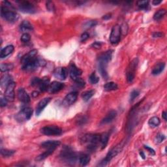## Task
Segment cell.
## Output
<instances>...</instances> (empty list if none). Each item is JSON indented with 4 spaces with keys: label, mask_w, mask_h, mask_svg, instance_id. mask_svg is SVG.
<instances>
[{
    "label": "cell",
    "mask_w": 167,
    "mask_h": 167,
    "mask_svg": "<svg viewBox=\"0 0 167 167\" xmlns=\"http://www.w3.org/2000/svg\"><path fill=\"white\" fill-rule=\"evenodd\" d=\"M113 50H110L108 51L102 53L98 57V69L101 75L105 79H108V73L107 71V67L108 62L112 57Z\"/></svg>",
    "instance_id": "cell-1"
},
{
    "label": "cell",
    "mask_w": 167,
    "mask_h": 167,
    "mask_svg": "<svg viewBox=\"0 0 167 167\" xmlns=\"http://www.w3.org/2000/svg\"><path fill=\"white\" fill-rule=\"evenodd\" d=\"M101 135L99 134H86L81 138L80 141L83 144H87L88 150L90 151H95L100 143Z\"/></svg>",
    "instance_id": "cell-2"
},
{
    "label": "cell",
    "mask_w": 167,
    "mask_h": 167,
    "mask_svg": "<svg viewBox=\"0 0 167 167\" xmlns=\"http://www.w3.org/2000/svg\"><path fill=\"white\" fill-rule=\"evenodd\" d=\"M60 158L62 161L67 162V164L74 165L77 161L78 156L71 147L65 146L61 151Z\"/></svg>",
    "instance_id": "cell-3"
},
{
    "label": "cell",
    "mask_w": 167,
    "mask_h": 167,
    "mask_svg": "<svg viewBox=\"0 0 167 167\" xmlns=\"http://www.w3.org/2000/svg\"><path fill=\"white\" fill-rule=\"evenodd\" d=\"M124 144H125V142H122L121 143L118 144V145L114 146L113 148H112L109 152L108 153L106 157L100 162V164L99 165L100 166H104L107 165L108 163L110 162V161L112 159L121 152L124 147Z\"/></svg>",
    "instance_id": "cell-4"
},
{
    "label": "cell",
    "mask_w": 167,
    "mask_h": 167,
    "mask_svg": "<svg viewBox=\"0 0 167 167\" xmlns=\"http://www.w3.org/2000/svg\"><path fill=\"white\" fill-rule=\"evenodd\" d=\"M46 64L45 61L37 57H34L26 63L22 64V69L26 71H33L37 69L39 66H44Z\"/></svg>",
    "instance_id": "cell-5"
},
{
    "label": "cell",
    "mask_w": 167,
    "mask_h": 167,
    "mask_svg": "<svg viewBox=\"0 0 167 167\" xmlns=\"http://www.w3.org/2000/svg\"><path fill=\"white\" fill-rule=\"evenodd\" d=\"M1 16L5 20L11 23L16 22L19 18L18 14L16 12L9 10V8L3 5L1 8Z\"/></svg>",
    "instance_id": "cell-6"
},
{
    "label": "cell",
    "mask_w": 167,
    "mask_h": 167,
    "mask_svg": "<svg viewBox=\"0 0 167 167\" xmlns=\"http://www.w3.org/2000/svg\"><path fill=\"white\" fill-rule=\"evenodd\" d=\"M138 64V58H135L134 60H132L130 63L129 64L126 71V76L128 82H132L135 79L136 71H137V66Z\"/></svg>",
    "instance_id": "cell-7"
},
{
    "label": "cell",
    "mask_w": 167,
    "mask_h": 167,
    "mask_svg": "<svg viewBox=\"0 0 167 167\" xmlns=\"http://www.w3.org/2000/svg\"><path fill=\"white\" fill-rule=\"evenodd\" d=\"M41 132L46 136H59L62 134L61 128L55 125L45 126L41 129Z\"/></svg>",
    "instance_id": "cell-8"
},
{
    "label": "cell",
    "mask_w": 167,
    "mask_h": 167,
    "mask_svg": "<svg viewBox=\"0 0 167 167\" xmlns=\"http://www.w3.org/2000/svg\"><path fill=\"white\" fill-rule=\"evenodd\" d=\"M121 27L116 24L113 26L112 29L111 33L110 36V41L112 45H116L120 41L121 39Z\"/></svg>",
    "instance_id": "cell-9"
},
{
    "label": "cell",
    "mask_w": 167,
    "mask_h": 167,
    "mask_svg": "<svg viewBox=\"0 0 167 167\" xmlns=\"http://www.w3.org/2000/svg\"><path fill=\"white\" fill-rule=\"evenodd\" d=\"M33 114V109L29 107H27L19 112L16 116V119L19 122H24L29 120L32 118Z\"/></svg>",
    "instance_id": "cell-10"
},
{
    "label": "cell",
    "mask_w": 167,
    "mask_h": 167,
    "mask_svg": "<svg viewBox=\"0 0 167 167\" xmlns=\"http://www.w3.org/2000/svg\"><path fill=\"white\" fill-rule=\"evenodd\" d=\"M18 8L21 12L24 13L33 14L37 12L36 7L29 2H21L18 5Z\"/></svg>",
    "instance_id": "cell-11"
},
{
    "label": "cell",
    "mask_w": 167,
    "mask_h": 167,
    "mask_svg": "<svg viewBox=\"0 0 167 167\" xmlns=\"http://www.w3.org/2000/svg\"><path fill=\"white\" fill-rule=\"evenodd\" d=\"M16 87V83L12 82L7 86L5 91V98L8 101H13L14 99V88Z\"/></svg>",
    "instance_id": "cell-12"
},
{
    "label": "cell",
    "mask_w": 167,
    "mask_h": 167,
    "mask_svg": "<svg viewBox=\"0 0 167 167\" xmlns=\"http://www.w3.org/2000/svg\"><path fill=\"white\" fill-rule=\"evenodd\" d=\"M82 71L79 68H78L74 63H72L71 66H70V69H69L70 77H71V79L73 80L74 81L76 80L78 78H80V76L82 75Z\"/></svg>",
    "instance_id": "cell-13"
},
{
    "label": "cell",
    "mask_w": 167,
    "mask_h": 167,
    "mask_svg": "<svg viewBox=\"0 0 167 167\" xmlns=\"http://www.w3.org/2000/svg\"><path fill=\"white\" fill-rule=\"evenodd\" d=\"M78 94L77 92L73 91L69 93V94L65 96V97L63 100V104L65 106H70L73 104V103H75V101L77 99Z\"/></svg>",
    "instance_id": "cell-14"
},
{
    "label": "cell",
    "mask_w": 167,
    "mask_h": 167,
    "mask_svg": "<svg viewBox=\"0 0 167 167\" xmlns=\"http://www.w3.org/2000/svg\"><path fill=\"white\" fill-rule=\"evenodd\" d=\"M64 88V84L57 81H54L50 84L48 91L51 94H55Z\"/></svg>",
    "instance_id": "cell-15"
},
{
    "label": "cell",
    "mask_w": 167,
    "mask_h": 167,
    "mask_svg": "<svg viewBox=\"0 0 167 167\" xmlns=\"http://www.w3.org/2000/svg\"><path fill=\"white\" fill-rule=\"evenodd\" d=\"M17 96L18 99L22 103H28L30 101L29 96L24 88L19 89L17 92Z\"/></svg>",
    "instance_id": "cell-16"
},
{
    "label": "cell",
    "mask_w": 167,
    "mask_h": 167,
    "mask_svg": "<svg viewBox=\"0 0 167 167\" xmlns=\"http://www.w3.org/2000/svg\"><path fill=\"white\" fill-rule=\"evenodd\" d=\"M50 101H51V98H50V97H46L43 99H42L41 101L38 103L37 106L36 107V114H37V116H39V114L42 112V110L45 109V108L48 105Z\"/></svg>",
    "instance_id": "cell-17"
},
{
    "label": "cell",
    "mask_w": 167,
    "mask_h": 167,
    "mask_svg": "<svg viewBox=\"0 0 167 167\" xmlns=\"http://www.w3.org/2000/svg\"><path fill=\"white\" fill-rule=\"evenodd\" d=\"M116 116H117V112L114 110H110L108 113L107 114V116L104 117L101 122V125H104V124H107L112 122L113 120L116 118Z\"/></svg>",
    "instance_id": "cell-18"
},
{
    "label": "cell",
    "mask_w": 167,
    "mask_h": 167,
    "mask_svg": "<svg viewBox=\"0 0 167 167\" xmlns=\"http://www.w3.org/2000/svg\"><path fill=\"white\" fill-rule=\"evenodd\" d=\"M60 145V142L58 141H48L42 142L41 144V147L45 149H54L56 150L57 147Z\"/></svg>",
    "instance_id": "cell-19"
},
{
    "label": "cell",
    "mask_w": 167,
    "mask_h": 167,
    "mask_svg": "<svg viewBox=\"0 0 167 167\" xmlns=\"http://www.w3.org/2000/svg\"><path fill=\"white\" fill-rule=\"evenodd\" d=\"M68 75V71L67 68L65 67H60L56 69L54 71V76L57 79H60L61 80L66 79Z\"/></svg>",
    "instance_id": "cell-20"
},
{
    "label": "cell",
    "mask_w": 167,
    "mask_h": 167,
    "mask_svg": "<svg viewBox=\"0 0 167 167\" xmlns=\"http://www.w3.org/2000/svg\"><path fill=\"white\" fill-rule=\"evenodd\" d=\"M14 50V47L13 45H8L5 46L4 48H3L0 53V57L1 59H3V58L7 57L12 54Z\"/></svg>",
    "instance_id": "cell-21"
},
{
    "label": "cell",
    "mask_w": 167,
    "mask_h": 167,
    "mask_svg": "<svg viewBox=\"0 0 167 167\" xmlns=\"http://www.w3.org/2000/svg\"><path fill=\"white\" fill-rule=\"evenodd\" d=\"M50 80L48 78L45 77L43 79H42L41 80L40 84L39 85V89L41 91H46L48 90V88L50 86Z\"/></svg>",
    "instance_id": "cell-22"
},
{
    "label": "cell",
    "mask_w": 167,
    "mask_h": 167,
    "mask_svg": "<svg viewBox=\"0 0 167 167\" xmlns=\"http://www.w3.org/2000/svg\"><path fill=\"white\" fill-rule=\"evenodd\" d=\"M165 67V63H163V62H160V63H159L154 66L151 73H152L153 75H159V74H161L164 71Z\"/></svg>",
    "instance_id": "cell-23"
},
{
    "label": "cell",
    "mask_w": 167,
    "mask_h": 167,
    "mask_svg": "<svg viewBox=\"0 0 167 167\" xmlns=\"http://www.w3.org/2000/svg\"><path fill=\"white\" fill-rule=\"evenodd\" d=\"M37 54V50L36 49L32 50V51H30L29 52H28L27 54H26L25 56H24L22 57V60H21V63L22 64L26 63V62L28 61L31 60H32L33 58L36 57V55Z\"/></svg>",
    "instance_id": "cell-24"
},
{
    "label": "cell",
    "mask_w": 167,
    "mask_h": 167,
    "mask_svg": "<svg viewBox=\"0 0 167 167\" xmlns=\"http://www.w3.org/2000/svg\"><path fill=\"white\" fill-rule=\"evenodd\" d=\"M20 29L22 32L26 33L27 32H30L33 29V26L31 23L28 20H24L22 22L20 26Z\"/></svg>",
    "instance_id": "cell-25"
},
{
    "label": "cell",
    "mask_w": 167,
    "mask_h": 167,
    "mask_svg": "<svg viewBox=\"0 0 167 167\" xmlns=\"http://www.w3.org/2000/svg\"><path fill=\"white\" fill-rule=\"evenodd\" d=\"M13 81V79L12 76L11 75H8V74H6V75H4L1 79V86L2 88H5L8 86V85L12 82Z\"/></svg>",
    "instance_id": "cell-26"
},
{
    "label": "cell",
    "mask_w": 167,
    "mask_h": 167,
    "mask_svg": "<svg viewBox=\"0 0 167 167\" xmlns=\"http://www.w3.org/2000/svg\"><path fill=\"white\" fill-rule=\"evenodd\" d=\"M54 149H47L45 152H43L42 153L39 155L36 158V161H41L42 160H44L46 158H47L49 155H51L54 151Z\"/></svg>",
    "instance_id": "cell-27"
},
{
    "label": "cell",
    "mask_w": 167,
    "mask_h": 167,
    "mask_svg": "<svg viewBox=\"0 0 167 167\" xmlns=\"http://www.w3.org/2000/svg\"><path fill=\"white\" fill-rule=\"evenodd\" d=\"M108 139H109V134L108 133H104L102 135H101V139H100V143L101 145L102 149H104L107 147Z\"/></svg>",
    "instance_id": "cell-28"
},
{
    "label": "cell",
    "mask_w": 167,
    "mask_h": 167,
    "mask_svg": "<svg viewBox=\"0 0 167 167\" xmlns=\"http://www.w3.org/2000/svg\"><path fill=\"white\" fill-rule=\"evenodd\" d=\"M79 160L82 166H86L90 161V157L88 154H81L79 157Z\"/></svg>",
    "instance_id": "cell-29"
},
{
    "label": "cell",
    "mask_w": 167,
    "mask_h": 167,
    "mask_svg": "<svg viewBox=\"0 0 167 167\" xmlns=\"http://www.w3.org/2000/svg\"><path fill=\"white\" fill-rule=\"evenodd\" d=\"M118 84L114 82H108L104 84V90L107 91L116 90H118Z\"/></svg>",
    "instance_id": "cell-30"
},
{
    "label": "cell",
    "mask_w": 167,
    "mask_h": 167,
    "mask_svg": "<svg viewBox=\"0 0 167 167\" xmlns=\"http://www.w3.org/2000/svg\"><path fill=\"white\" fill-rule=\"evenodd\" d=\"M160 119L158 117H156V116H153V117L151 118L148 121V125L151 127H157L160 125Z\"/></svg>",
    "instance_id": "cell-31"
},
{
    "label": "cell",
    "mask_w": 167,
    "mask_h": 167,
    "mask_svg": "<svg viewBox=\"0 0 167 167\" xmlns=\"http://www.w3.org/2000/svg\"><path fill=\"white\" fill-rule=\"evenodd\" d=\"M95 91L94 90H89V91H86L82 93V98L85 101H88L90 100L93 96L94 95Z\"/></svg>",
    "instance_id": "cell-32"
},
{
    "label": "cell",
    "mask_w": 167,
    "mask_h": 167,
    "mask_svg": "<svg viewBox=\"0 0 167 167\" xmlns=\"http://www.w3.org/2000/svg\"><path fill=\"white\" fill-rule=\"evenodd\" d=\"M166 14L165 9H160L157 11L153 15V19L155 20H161L162 18L164 17Z\"/></svg>",
    "instance_id": "cell-33"
},
{
    "label": "cell",
    "mask_w": 167,
    "mask_h": 167,
    "mask_svg": "<svg viewBox=\"0 0 167 167\" xmlns=\"http://www.w3.org/2000/svg\"><path fill=\"white\" fill-rule=\"evenodd\" d=\"M16 152V151L8 149H2L1 150V154L3 157H9L13 156V155Z\"/></svg>",
    "instance_id": "cell-34"
},
{
    "label": "cell",
    "mask_w": 167,
    "mask_h": 167,
    "mask_svg": "<svg viewBox=\"0 0 167 167\" xmlns=\"http://www.w3.org/2000/svg\"><path fill=\"white\" fill-rule=\"evenodd\" d=\"M14 66L12 63H2L0 65V69L2 72H8L12 70Z\"/></svg>",
    "instance_id": "cell-35"
},
{
    "label": "cell",
    "mask_w": 167,
    "mask_h": 167,
    "mask_svg": "<svg viewBox=\"0 0 167 167\" xmlns=\"http://www.w3.org/2000/svg\"><path fill=\"white\" fill-rule=\"evenodd\" d=\"M88 118L86 117V116H80V117L78 118V119L76 120V123L78 125H83L84 124H86V122H88Z\"/></svg>",
    "instance_id": "cell-36"
},
{
    "label": "cell",
    "mask_w": 167,
    "mask_h": 167,
    "mask_svg": "<svg viewBox=\"0 0 167 167\" xmlns=\"http://www.w3.org/2000/svg\"><path fill=\"white\" fill-rule=\"evenodd\" d=\"M97 24V22L96 20H90L85 23L83 27L84 29H90L93 28V27L95 26Z\"/></svg>",
    "instance_id": "cell-37"
},
{
    "label": "cell",
    "mask_w": 167,
    "mask_h": 167,
    "mask_svg": "<svg viewBox=\"0 0 167 167\" xmlns=\"http://www.w3.org/2000/svg\"><path fill=\"white\" fill-rule=\"evenodd\" d=\"M149 2L148 1H138L137 2V5L140 9H147L148 7Z\"/></svg>",
    "instance_id": "cell-38"
},
{
    "label": "cell",
    "mask_w": 167,
    "mask_h": 167,
    "mask_svg": "<svg viewBox=\"0 0 167 167\" xmlns=\"http://www.w3.org/2000/svg\"><path fill=\"white\" fill-rule=\"evenodd\" d=\"M90 81L92 84H96L99 82V77L96 75L95 73H92L90 76Z\"/></svg>",
    "instance_id": "cell-39"
},
{
    "label": "cell",
    "mask_w": 167,
    "mask_h": 167,
    "mask_svg": "<svg viewBox=\"0 0 167 167\" xmlns=\"http://www.w3.org/2000/svg\"><path fill=\"white\" fill-rule=\"evenodd\" d=\"M140 94V91L137 90H134L131 91L130 94V102H133Z\"/></svg>",
    "instance_id": "cell-40"
},
{
    "label": "cell",
    "mask_w": 167,
    "mask_h": 167,
    "mask_svg": "<svg viewBox=\"0 0 167 167\" xmlns=\"http://www.w3.org/2000/svg\"><path fill=\"white\" fill-rule=\"evenodd\" d=\"M46 7L50 12H54V11H55V6H54V4L52 2L48 1L46 2Z\"/></svg>",
    "instance_id": "cell-41"
},
{
    "label": "cell",
    "mask_w": 167,
    "mask_h": 167,
    "mask_svg": "<svg viewBox=\"0 0 167 167\" xmlns=\"http://www.w3.org/2000/svg\"><path fill=\"white\" fill-rule=\"evenodd\" d=\"M76 85L79 88H82L85 86V85H86V82H85V81L82 79H81V78H78L76 80H75Z\"/></svg>",
    "instance_id": "cell-42"
},
{
    "label": "cell",
    "mask_w": 167,
    "mask_h": 167,
    "mask_svg": "<svg viewBox=\"0 0 167 167\" xmlns=\"http://www.w3.org/2000/svg\"><path fill=\"white\" fill-rule=\"evenodd\" d=\"M30 39H31V37L29 36V34H28V33H23V35L21 37V41L23 42H28L30 41Z\"/></svg>",
    "instance_id": "cell-43"
},
{
    "label": "cell",
    "mask_w": 167,
    "mask_h": 167,
    "mask_svg": "<svg viewBox=\"0 0 167 167\" xmlns=\"http://www.w3.org/2000/svg\"><path fill=\"white\" fill-rule=\"evenodd\" d=\"M41 80L39 78H33V79L31 81V85H32V86H39V85L40 84V82Z\"/></svg>",
    "instance_id": "cell-44"
},
{
    "label": "cell",
    "mask_w": 167,
    "mask_h": 167,
    "mask_svg": "<svg viewBox=\"0 0 167 167\" xmlns=\"http://www.w3.org/2000/svg\"><path fill=\"white\" fill-rule=\"evenodd\" d=\"M165 139V136L162 133H159L156 136V137H155V141H156L157 143H161Z\"/></svg>",
    "instance_id": "cell-45"
},
{
    "label": "cell",
    "mask_w": 167,
    "mask_h": 167,
    "mask_svg": "<svg viewBox=\"0 0 167 167\" xmlns=\"http://www.w3.org/2000/svg\"><path fill=\"white\" fill-rule=\"evenodd\" d=\"M89 37H90V36H89V34L87 32H84V33L82 34V36L80 37L81 41L82 42H84L85 41H86L89 38Z\"/></svg>",
    "instance_id": "cell-46"
},
{
    "label": "cell",
    "mask_w": 167,
    "mask_h": 167,
    "mask_svg": "<svg viewBox=\"0 0 167 167\" xmlns=\"http://www.w3.org/2000/svg\"><path fill=\"white\" fill-rule=\"evenodd\" d=\"M7 102H8V101H7L5 97H2L1 100H0V104H1V107H5L7 104Z\"/></svg>",
    "instance_id": "cell-47"
},
{
    "label": "cell",
    "mask_w": 167,
    "mask_h": 167,
    "mask_svg": "<svg viewBox=\"0 0 167 167\" xmlns=\"http://www.w3.org/2000/svg\"><path fill=\"white\" fill-rule=\"evenodd\" d=\"M91 46L96 49H100L101 47V43L99 42H95L94 44H92Z\"/></svg>",
    "instance_id": "cell-48"
},
{
    "label": "cell",
    "mask_w": 167,
    "mask_h": 167,
    "mask_svg": "<svg viewBox=\"0 0 167 167\" xmlns=\"http://www.w3.org/2000/svg\"><path fill=\"white\" fill-rule=\"evenodd\" d=\"M153 37L154 38H157V37H162L164 36V34L161 32H154L153 33Z\"/></svg>",
    "instance_id": "cell-49"
},
{
    "label": "cell",
    "mask_w": 167,
    "mask_h": 167,
    "mask_svg": "<svg viewBox=\"0 0 167 167\" xmlns=\"http://www.w3.org/2000/svg\"><path fill=\"white\" fill-rule=\"evenodd\" d=\"M144 148L146 149V150H147V151H149V152L151 154V155H155V150H153V149H152L151 148V147H149L148 146H144Z\"/></svg>",
    "instance_id": "cell-50"
},
{
    "label": "cell",
    "mask_w": 167,
    "mask_h": 167,
    "mask_svg": "<svg viewBox=\"0 0 167 167\" xmlns=\"http://www.w3.org/2000/svg\"><path fill=\"white\" fill-rule=\"evenodd\" d=\"M112 18V14L110 13H108V14H107L105 15H104V16L103 17V20H109L110 18Z\"/></svg>",
    "instance_id": "cell-51"
},
{
    "label": "cell",
    "mask_w": 167,
    "mask_h": 167,
    "mask_svg": "<svg viewBox=\"0 0 167 167\" xmlns=\"http://www.w3.org/2000/svg\"><path fill=\"white\" fill-rule=\"evenodd\" d=\"M161 2H162L161 0H153V1L152 2V3L154 5H157L159 4H160Z\"/></svg>",
    "instance_id": "cell-52"
},
{
    "label": "cell",
    "mask_w": 167,
    "mask_h": 167,
    "mask_svg": "<svg viewBox=\"0 0 167 167\" xmlns=\"http://www.w3.org/2000/svg\"><path fill=\"white\" fill-rule=\"evenodd\" d=\"M162 118L164 119L165 121H166V119H167V114H166V112H162Z\"/></svg>",
    "instance_id": "cell-53"
},
{
    "label": "cell",
    "mask_w": 167,
    "mask_h": 167,
    "mask_svg": "<svg viewBox=\"0 0 167 167\" xmlns=\"http://www.w3.org/2000/svg\"><path fill=\"white\" fill-rule=\"evenodd\" d=\"M140 155H141V157H142L143 159H146V157H145V154L144 153V152H143L142 151H140Z\"/></svg>",
    "instance_id": "cell-54"
},
{
    "label": "cell",
    "mask_w": 167,
    "mask_h": 167,
    "mask_svg": "<svg viewBox=\"0 0 167 167\" xmlns=\"http://www.w3.org/2000/svg\"><path fill=\"white\" fill-rule=\"evenodd\" d=\"M39 95V92L37 91H33L32 93V96L34 97H37Z\"/></svg>",
    "instance_id": "cell-55"
}]
</instances>
